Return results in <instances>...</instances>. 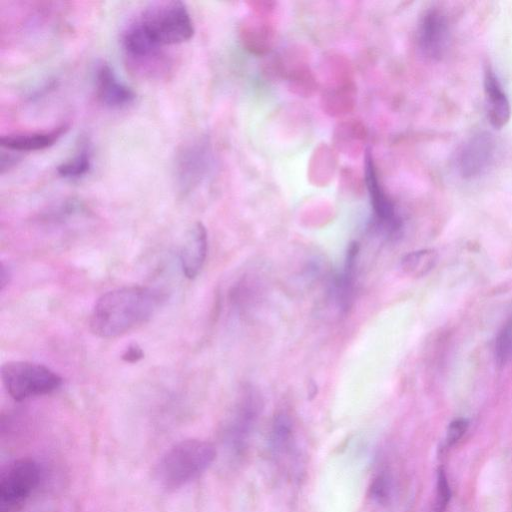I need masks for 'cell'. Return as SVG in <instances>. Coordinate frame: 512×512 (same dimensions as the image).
Masks as SVG:
<instances>
[{"instance_id": "obj_1", "label": "cell", "mask_w": 512, "mask_h": 512, "mask_svg": "<svg viewBox=\"0 0 512 512\" xmlns=\"http://www.w3.org/2000/svg\"><path fill=\"white\" fill-rule=\"evenodd\" d=\"M164 294L151 287L126 286L101 295L90 315V329L101 338H115L147 322L159 309Z\"/></svg>"}, {"instance_id": "obj_2", "label": "cell", "mask_w": 512, "mask_h": 512, "mask_svg": "<svg viewBox=\"0 0 512 512\" xmlns=\"http://www.w3.org/2000/svg\"><path fill=\"white\" fill-rule=\"evenodd\" d=\"M216 455L215 446L208 441L182 440L161 456L154 469L155 479L163 489L175 491L205 473Z\"/></svg>"}, {"instance_id": "obj_3", "label": "cell", "mask_w": 512, "mask_h": 512, "mask_svg": "<svg viewBox=\"0 0 512 512\" xmlns=\"http://www.w3.org/2000/svg\"><path fill=\"white\" fill-rule=\"evenodd\" d=\"M156 45H176L190 40L194 25L186 5L178 0L153 2L134 19Z\"/></svg>"}, {"instance_id": "obj_4", "label": "cell", "mask_w": 512, "mask_h": 512, "mask_svg": "<svg viewBox=\"0 0 512 512\" xmlns=\"http://www.w3.org/2000/svg\"><path fill=\"white\" fill-rule=\"evenodd\" d=\"M121 45L129 69L145 78H162L171 69V59L133 19L124 29Z\"/></svg>"}, {"instance_id": "obj_5", "label": "cell", "mask_w": 512, "mask_h": 512, "mask_svg": "<svg viewBox=\"0 0 512 512\" xmlns=\"http://www.w3.org/2000/svg\"><path fill=\"white\" fill-rule=\"evenodd\" d=\"M8 394L16 401L50 394L62 385V378L45 365L30 361H9L1 367Z\"/></svg>"}, {"instance_id": "obj_6", "label": "cell", "mask_w": 512, "mask_h": 512, "mask_svg": "<svg viewBox=\"0 0 512 512\" xmlns=\"http://www.w3.org/2000/svg\"><path fill=\"white\" fill-rule=\"evenodd\" d=\"M42 467L30 457L9 463L0 476V512H17L38 489Z\"/></svg>"}, {"instance_id": "obj_7", "label": "cell", "mask_w": 512, "mask_h": 512, "mask_svg": "<svg viewBox=\"0 0 512 512\" xmlns=\"http://www.w3.org/2000/svg\"><path fill=\"white\" fill-rule=\"evenodd\" d=\"M210 148L204 139L184 142L175 154L173 170L178 192L188 195L206 177L210 167Z\"/></svg>"}, {"instance_id": "obj_8", "label": "cell", "mask_w": 512, "mask_h": 512, "mask_svg": "<svg viewBox=\"0 0 512 512\" xmlns=\"http://www.w3.org/2000/svg\"><path fill=\"white\" fill-rule=\"evenodd\" d=\"M259 395L248 388L236 403L224 428V442L234 455H241L261 413Z\"/></svg>"}, {"instance_id": "obj_9", "label": "cell", "mask_w": 512, "mask_h": 512, "mask_svg": "<svg viewBox=\"0 0 512 512\" xmlns=\"http://www.w3.org/2000/svg\"><path fill=\"white\" fill-rule=\"evenodd\" d=\"M496 141L488 132L472 135L460 148L456 157V168L465 180L484 175L493 165L496 156Z\"/></svg>"}, {"instance_id": "obj_10", "label": "cell", "mask_w": 512, "mask_h": 512, "mask_svg": "<svg viewBox=\"0 0 512 512\" xmlns=\"http://www.w3.org/2000/svg\"><path fill=\"white\" fill-rule=\"evenodd\" d=\"M450 25L447 15L439 8H430L422 15L417 31L420 51L432 60L445 56L450 45Z\"/></svg>"}, {"instance_id": "obj_11", "label": "cell", "mask_w": 512, "mask_h": 512, "mask_svg": "<svg viewBox=\"0 0 512 512\" xmlns=\"http://www.w3.org/2000/svg\"><path fill=\"white\" fill-rule=\"evenodd\" d=\"M94 82L97 100L107 108L123 109L136 99L133 89L123 83L106 62L97 65Z\"/></svg>"}, {"instance_id": "obj_12", "label": "cell", "mask_w": 512, "mask_h": 512, "mask_svg": "<svg viewBox=\"0 0 512 512\" xmlns=\"http://www.w3.org/2000/svg\"><path fill=\"white\" fill-rule=\"evenodd\" d=\"M365 180L370 202L378 221L390 232H396L401 227V219L395 206L379 184L376 167L370 149L365 155Z\"/></svg>"}, {"instance_id": "obj_13", "label": "cell", "mask_w": 512, "mask_h": 512, "mask_svg": "<svg viewBox=\"0 0 512 512\" xmlns=\"http://www.w3.org/2000/svg\"><path fill=\"white\" fill-rule=\"evenodd\" d=\"M208 251L205 226L196 222L188 231L180 251L182 272L188 279L196 278L201 272Z\"/></svg>"}, {"instance_id": "obj_14", "label": "cell", "mask_w": 512, "mask_h": 512, "mask_svg": "<svg viewBox=\"0 0 512 512\" xmlns=\"http://www.w3.org/2000/svg\"><path fill=\"white\" fill-rule=\"evenodd\" d=\"M69 125L62 123L52 129L3 135L0 145L9 151L33 152L53 146L68 130Z\"/></svg>"}, {"instance_id": "obj_15", "label": "cell", "mask_w": 512, "mask_h": 512, "mask_svg": "<svg viewBox=\"0 0 512 512\" xmlns=\"http://www.w3.org/2000/svg\"><path fill=\"white\" fill-rule=\"evenodd\" d=\"M483 85L489 122L494 128L501 129L510 120L511 106L507 94L490 66L484 71Z\"/></svg>"}, {"instance_id": "obj_16", "label": "cell", "mask_w": 512, "mask_h": 512, "mask_svg": "<svg viewBox=\"0 0 512 512\" xmlns=\"http://www.w3.org/2000/svg\"><path fill=\"white\" fill-rule=\"evenodd\" d=\"M294 442V426L292 419L286 412H279L274 416L269 444L274 455H283L291 450Z\"/></svg>"}, {"instance_id": "obj_17", "label": "cell", "mask_w": 512, "mask_h": 512, "mask_svg": "<svg viewBox=\"0 0 512 512\" xmlns=\"http://www.w3.org/2000/svg\"><path fill=\"white\" fill-rule=\"evenodd\" d=\"M92 166L91 150L87 143L79 146L76 153L57 166V174L65 179H78L86 175Z\"/></svg>"}, {"instance_id": "obj_18", "label": "cell", "mask_w": 512, "mask_h": 512, "mask_svg": "<svg viewBox=\"0 0 512 512\" xmlns=\"http://www.w3.org/2000/svg\"><path fill=\"white\" fill-rule=\"evenodd\" d=\"M437 257L438 255L433 249L412 251L403 256L401 267L405 273L414 277H421L434 268Z\"/></svg>"}, {"instance_id": "obj_19", "label": "cell", "mask_w": 512, "mask_h": 512, "mask_svg": "<svg viewBox=\"0 0 512 512\" xmlns=\"http://www.w3.org/2000/svg\"><path fill=\"white\" fill-rule=\"evenodd\" d=\"M392 489V479L387 471H381L371 480L368 495L372 501L382 505L390 497Z\"/></svg>"}, {"instance_id": "obj_20", "label": "cell", "mask_w": 512, "mask_h": 512, "mask_svg": "<svg viewBox=\"0 0 512 512\" xmlns=\"http://www.w3.org/2000/svg\"><path fill=\"white\" fill-rule=\"evenodd\" d=\"M512 353V320L499 331L495 342V357L499 365H504Z\"/></svg>"}, {"instance_id": "obj_21", "label": "cell", "mask_w": 512, "mask_h": 512, "mask_svg": "<svg viewBox=\"0 0 512 512\" xmlns=\"http://www.w3.org/2000/svg\"><path fill=\"white\" fill-rule=\"evenodd\" d=\"M451 498V489L445 470L441 467L437 472L436 481V510L443 512L447 508Z\"/></svg>"}, {"instance_id": "obj_22", "label": "cell", "mask_w": 512, "mask_h": 512, "mask_svg": "<svg viewBox=\"0 0 512 512\" xmlns=\"http://www.w3.org/2000/svg\"><path fill=\"white\" fill-rule=\"evenodd\" d=\"M469 421L466 418H456L450 422L445 437V446H454L466 433Z\"/></svg>"}, {"instance_id": "obj_23", "label": "cell", "mask_w": 512, "mask_h": 512, "mask_svg": "<svg viewBox=\"0 0 512 512\" xmlns=\"http://www.w3.org/2000/svg\"><path fill=\"white\" fill-rule=\"evenodd\" d=\"M143 357L144 351L137 343L129 344L122 354V360L127 363H136Z\"/></svg>"}, {"instance_id": "obj_24", "label": "cell", "mask_w": 512, "mask_h": 512, "mask_svg": "<svg viewBox=\"0 0 512 512\" xmlns=\"http://www.w3.org/2000/svg\"><path fill=\"white\" fill-rule=\"evenodd\" d=\"M11 271L10 268L5 265L3 262L1 263V276H0V286L1 290H4V288L9 284L11 279Z\"/></svg>"}]
</instances>
